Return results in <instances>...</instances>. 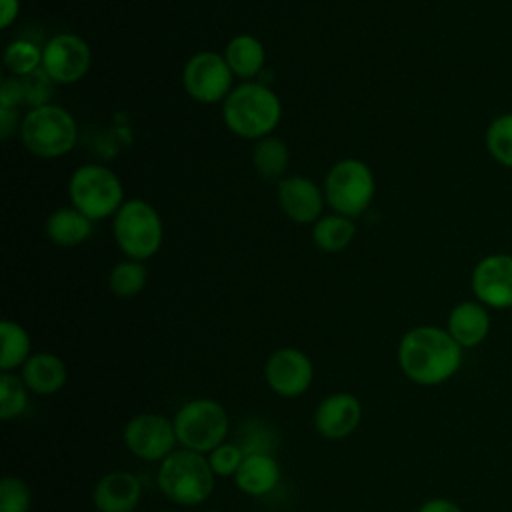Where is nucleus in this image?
<instances>
[{"label":"nucleus","mask_w":512,"mask_h":512,"mask_svg":"<svg viewBox=\"0 0 512 512\" xmlns=\"http://www.w3.org/2000/svg\"><path fill=\"white\" fill-rule=\"evenodd\" d=\"M0 338H2V352H0V370L12 372L16 366H24L26 360L32 356L30 348V334L24 326L14 320L0 322Z\"/></svg>","instance_id":"24"},{"label":"nucleus","mask_w":512,"mask_h":512,"mask_svg":"<svg viewBox=\"0 0 512 512\" xmlns=\"http://www.w3.org/2000/svg\"><path fill=\"white\" fill-rule=\"evenodd\" d=\"M314 368L310 358L292 346L274 350L264 366V378L272 392L284 398H296L304 394L312 384Z\"/></svg>","instance_id":"13"},{"label":"nucleus","mask_w":512,"mask_h":512,"mask_svg":"<svg viewBox=\"0 0 512 512\" xmlns=\"http://www.w3.org/2000/svg\"><path fill=\"white\" fill-rule=\"evenodd\" d=\"M126 448L142 460H164L176 450V432L174 422L160 414H136L128 420L122 432Z\"/></svg>","instance_id":"12"},{"label":"nucleus","mask_w":512,"mask_h":512,"mask_svg":"<svg viewBox=\"0 0 512 512\" xmlns=\"http://www.w3.org/2000/svg\"><path fill=\"white\" fill-rule=\"evenodd\" d=\"M354 234H356V226H354L352 218H346L340 214H330V216H322L314 222L312 242L318 250L336 254L350 246V242L354 240Z\"/></svg>","instance_id":"22"},{"label":"nucleus","mask_w":512,"mask_h":512,"mask_svg":"<svg viewBox=\"0 0 512 512\" xmlns=\"http://www.w3.org/2000/svg\"><path fill=\"white\" fill-rule=\"evenodd\" d=\"M246 452L238 444L222 442L212 452H208V464L216 476H232L238 472Z\"/></svg>","instance_id":"30"},{"label":"nucleus","mask_w":512,"mask_h":512,"mask_svg":"<svg viewBox=\"0 0 512 512\" xmlns=\"http://www.w3.org/2000/svg\"><path fill=\"white\" fill-rule=\"evenodd\" d=\"M20 14V0H0V28H10Z\"/></svg>","instance_id":"34"},{"label":"nucleus","mask_w":512,"mask_h":512,"mask_svg":"<svg viewBox=\"0 0 512 512\" xmlns=\"http://www.w3.org/2000/svg\"><path fill=\"white\" fill-rule=\"evenodd\" d=\"M484 146L496 164L512 170V110L502 112L488 122Z\"/></svg>","instance_id":"25"},{"label":"nucleus","mask_w":512,"mask_h":512,"mask_svg":"<svg viewBox=\"0 0 512 512\" xmlns=\"http://www.w3.org/2000/svg\"><path fill=\"white\" fill-rule=\"evenodd\" d=\"M68 196L72 206L92 222L114 216L126 202L120 178L102 164L76 168L68 182Z\"/></svg>","instance_id":"6"},{"label":"nucleus","mask_w":512,"mask_h":512,"mask_svg":"<svg viewBox=\"0 0 512 512\" xmlns=\"http://www.w3.org/2000/svg\"><path fill=\"white\" fill-rule=\"evenodd\" d=\"M44 232L48 240L60 248H74L84 244L92 234V220L76 210L74 206L54 210L46 224Z\"/></svg>","instance_id":"20"},{"label":"nucleus","mask_w":512,"mask_h":512,"mask_svg":"<svg viewBox=\"0 0 512 512\" xmlns=\"http://www.w3.org/2000/svg\"><path fill=\"white\" fill-rule=\"evenodd\" d=\"M24 82V94H26V106L36 108V106H44L50 104V96H52V80L50 76L40 68L28 76L22 78Z\"/></svg>","instance_id":"31"},{"label":"nucleus","mask_w":512,"mask_h":512,"mask_svg":"<svg viewBox=\"0 0 512 512\" xmlns=\"http://www.w3.org/2000/svg\"><path fill=\"white\" fill-rule=\"evenodd\" d=\"M68 378L66 364L52 352H36L22 366V380L30 392L48 396L64 388Z\"/></svg>","instance_id":"19"},{"label":"nucleus","mask_w":512,"mask_h":512,"mask_svg":"<svg viewBox=\"0 0 512 512\" xmlns=\"http://www.w3.org/2000/svg\"><path fill=\"white\" fill-rule=\"evenodd\" d=\"M324 190L306 176H284L278 182V204L284 216L296 224H314L322 218Z\"/></svg>","instance_id":"14"},{"label":"nucleus","mask_w":512,"mask_h":512,"mask_svg":"<svg viewBox=\"0 0 512 512\" xmlns=\"http://www.w3.org/2000/svg\"><path fill=\"white\" fill-rule=\"evenodd\" d=\"M26 104V94H24V82L18 76H8L2 78L0 84V108H12L18 110V106Z\"/></svg>","instance_id":"32"},{"label":"nucleus","mask_w":512,"mask_h":512,"mask_svg":"<svg viewBox=\"0 0 512 512\" xmlns=\"http://www.w3.org/2000/svg\"><path fill=\"white\" fill-rule=\"evenodd\" d=\"M160 512H172V510H160Z\"/></svg>","instance_id":"36"},{"label":"nucleus","mask_w":512,"mask_h":512,"mask_svg":"<svg viewBox=\"0 0 512 512\" xmlns=\"http://www.w3.org/2000/svg\"><path fill=\"white\" fill-rule=\"evenodd\" d=\"M418 512H464V510L448 498H430L418 508Z\"/></svg>","instance_id":"33"},{"label":"nucleus","mask_w":512,"mask_h":512,"mask_svg":"<svg viewBox=\"0 0 512 512\" xmlns=\"http://www.w3.org/2000/svg\"><path fill=\"white\" fill-rule=\"evenodd\" d=\"M112 234L116 246L126 258L144 262L156 256L162 248L164 224L150 202L130 198L112 216Z\"/></svg>","instance_id":"5"},{"label":"nucleus","mask_w":512,"mask_h":512,"mask_svg":"<svg viewBox=\"0 0 512 512\" xmlns=\"http://www.w3.org/2000/svg\"><path fill=\"white\" fill-rule=\"evenodd\" d=\"M142 496L138 476L124 470L104 474L92 492V502L98 512H134Z\"/></svg>","instance_id":"16"},{"label":"nucleus","mask_w":512,"mask_h":512,"mask_svg":"<svg viewBox=\"0 0 512 512\" xmlns=\"http://www.w3.org/2000/svg\"><path fill=\"white\" fill-rule=\"evenodd\" d=\"M288 160H290L288 146L276 136H266L258 140L252 150V166L256 174L270 182L272 180L280 182L284 178Z\"/></svg>","instance_id":"23"},{"label":"nucleus","mask_w":512,"mask_h":512,"mask_svg":"<svg viewBox=\"0 0 512 512\" xmlns=\"http://www.w3.org/2000/svg\"><path fill=\"white\" fill-rule=\"evenodd\" d=\"M282 118V102L276 92L260 82H242L232 88L222 104L226 128L244 140L272 136Z\"/></svg>","instance_id":"2"},{"label":"nucleus","mask_w":512,"mask_h":512,"mask_svg":"<svg viewBox=\"0 0 512 512\" xmlns=\"http://www.w3.org/2000/svg\"><path fill=\"white\" fill-rule=\"evenodd\" d=\"M234 74L226 64L224 54L202 50L192 54L182 70V86L186 94L200 104L224 102L232 92Z\"/></svg>","instance_id":"9"},{"label":"nucleus","mask_w":512,"mask_h":512,"mask_svg":"<svg viewBox=\"0 0 512 512\" xmlns=\"http://www.w3.org/2000/svg\"><path fill=\"white\" fill-rule=\"evenodd\" d=\"M362 418V406L354 394L336 392L326 396L314 412V428L320 436L340 440L350 436Z\"/></svg>","instance_id":"15"},{"label":"nucleus","mask_w":512,"mask_h":512,"mask_svg":"<svg viewBox=\"0 0 512 512\" xmlns=\"http://www.w3.org/2000/svg\"><path fill=\"white\" fill-rule=\"evenodd\" d=\"M280 480V466L268 452H246L234 484L248 496L270 494Z\"/></svg>","instance_id":"18"},{"label":"nucleus","mask_w":512,"mask_h":512,"mask_svg":"<svg viewBox=\"0 0 512 512\" xmlns=\"http://www.w3.org/2000/svg\"><path fill=\"white\" fill-rule=\"evenodd\" d=\"M32 506V492L18 476H4L0 480V512H28Z\"/></svg>","instance_id":"29"},{"label":"nucleus","mask_w":512,"mask_h":512,"mask_svg":"<svg viewBox=\"0 0 512 512\" xmlns=\"http://www.w3.org/2000/svg\"><path fill=\"white\" fill-rule=\"evenodd\" d=\"M208 512H218V510H208Z\"/></svg>","instance_id":"37"},{"label":"nucleus","mask_w":512,"mask_h":512,"mask_svg":"<svg viewBox=\"0 0 512 512\" xmlns=\"http://www.w3.org/2000/svg\"><path fill=\"white\" fill-rule=\"evenodd\" d=\"M226 64L230 66L234 78L252 82L260 74L266 62V50L262 42L252 34H236L228 40L224 48Z\"/></svg>","instance_id":"21"},{"label":"nucleus","mask_w":512,"mask_h":512,"mask_svg":"<svg viewBox=\"0 0 512 512\" xmlns=\"http://www.w3.org/2000/svg\"><path fill=\"white\" fill-rule=\"evenodd\" d=\"M20 138L32 156L52 160L66 156L76 146L78 124L66 108L44 104L30 108L22 118Z\"/></svg>","instance_id":"4"},{"label":"nucleus","mask_w":512,"mask_h":512,"mask_svg":"<svg viewBox=\"0 0 512 512\" xmlns=\"http://www.w3.org/2000/svg\"><path fill=\"white\" fill-rule=\"evenodd\" d=\"M16 118H18V112H16V110H12V108H0V134H2L4 140H8L10 134H12V130L16 128V124H18Z\"/></svg>","instance_id":"35"},{"label":"nucleus","mask_w":512,"mask_h":512,"mask_svg":"<svg viewBox=\"0 0 512 512\" xmlns=\"http://www.w3.org/2000/svg\"><path fill=\"white\" fill-rule=\"evenodd\" d=\"M92 64L88 42L72 32L54 34L42 46V70L54 84H74L82 80Z\"/></svg>","instance_id":"10"},{"label":"nucleus","mask_w":512,"mask_h":512,"mask_svg":"<svg viewBox=\"0 0 512 512\" xmlns=\"http://www.w3.org/2000/svg\"><path fill=\"white\" fill-rule=\"evenodd\" d=\"M2 62L10 76L24 78L42 68V48L30 40H14L6 46Z\"/></svg>","instance_id":"27"},{"label":"nucleus","mask_w":512,"mask_h":512,"mask_svg":"<svg viewBox=\"0 0 512 512\" xmlns=\"http://www.w3.org/2000/svg\"><path fill=\"white\" fill-rule=\"evenodd\" d=\"M470 290L490 310L512 308V254L492 252L482 256L472 266Z\"/></svg>","instance_id":"11"},{"label":"nucleus","mask_w":512,"mask_h":512,"mask_svg":"<svg viewBox=\"0 0 512 512\" xmlns=\"http://www.w3.org/2000/svg\"><path fill=\"white\" fill-rule=\"evenodd\" d=\"M492 318L490 308H486L482 302L474 300H462L448 312L446 318V330L448 334L466 350L480 346L488 334H490Z\"/></svg>","instance_id":"17"},{"label":"nucleus","mask_w":512,"mask_h":512,"mask_svg":"<svg viewBox=\"0 0 512 512\" xmlns=\"http://www.w3.org/2000/svg\"><path fill=\"white\" fill-rule=\"evenodd\" d=\"M28 406V386L22 376L12 372L0 374V418L12 420L18 418Z\"/></svg>","instance_id":"28"},{"label":"nucleus","mask_w":512,"mask_h":512,"mask_svg":"<svg viewBox=\"0 0 512 512\" xmlns=\"http://www.w3.org/2000/svg\"><path fill=\"white\" fill-rule=\"evenodd\" d=\"M176 440L182 448L208 454L220 446L228 434V412L212 398L186 402L172 418Z\"/></svg>","instance_id":"8"},{"label":"nucleus","mask_w":512,"mask_h":512,"mask_svg":"<svg viewBox=\"0 0 512 512\" xmlns=\"http://www.w3.org/2000/svg\"><path fill=\"white\" fill-rule=\"evenodd\" d=\"M464 348L438 326L410 328L398 344V364L404 376L420 386H438L462 366Z\"/></svg>","instance_id":"1"},{"label":"nucleus","mask_w":512,"mask_h":512,"mask_svg":"<svg viewBox=\"0 0 512 512\" xmlns=\"http://www.w3.org/2000/svg\"><path fill=\"white\" fill-rule=\"evenodd\" d=\"M322 190L326 204L334 214L356 218L370 206L376 182L366 162L358 158H344L330 166Z\"/></svg>","instance_id":"7"},{"label":"nucleus","mask_w":512,"mask_h":512,"mask_svg":"<svg viewBox=\"0 0 512 512\" xmlns=\"http://www.w3.org/2000/svg\"><path fill=\"white\" fill-rule=\"evenodd\" d=\"M146 280H148V270L144 262L124 258L110 270L108 288L118 298H132L144 290Z\"/></svg>","instance_id":"26"},{"label":"nucleus","mask_w":512,"mask_h":512,"mask_svg":"<svg viewBox=\"0 0 512 512\" xmlns=\"http://www.w3.org/2000/svg\"><path fill=\"white\" fill-rule=\"evenodd\" d=\"M214 476L206 454L178 448L160 462L158 488L180 506H196L212 494Z\"/></svg>","instance_id":"3"}]
</instances>
